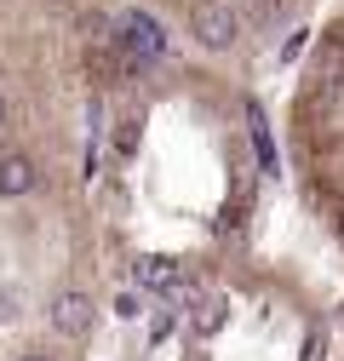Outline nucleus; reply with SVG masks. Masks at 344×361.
<instances>
[{"label": "nucleus", "instance_id": "nucleus-1", "mask_svg": "<svg viewBox=\"0 0 344 361\" xmlns=\"http://www.w3.org/2000/svg\"><path fill=\"white\" fill-rule=\"evenodd\" d=\"M115 52H121V69H144V63H155L166 52V29L144 6H133V12H121V23H115Z\"/></svg>", "mask_w": 344, "mask_h": 361}, {"label": "nucleus", "instance_id": "nucleus-2", "mask_svg": "<svg viewBox=\"0 0 344 361\" xmlns=\"http://www.w3.org/2000/svg\"><path fill=\"white\" fill-rule=\"evenodd\" d=\"M184 23L195 35V47H207V52H230L235 40H241V18H235L230 0H190Z\"/></svg>", "mask_w": 344, "mask_h": 361}, {"label": "nucleus", "instance_id": "nucleus-3", "mask_svg": "<svg viewBox=\"0 0 344 361\" xmlns=\"http://www.w3.org/2000/svg\"><path fill=\"white\" fill-rule=\"evenodd\" d=\"M47 322H52L63 338H86V333H92V322H98V310H92V298H86V293H58V298L47 304Z\"/></svg>", "mask_w": 344, "mask_h": 361}, {"label": "nucleus", "instance_id": "nucleus-4", "mask_svg": "<svg viewBox=\"0 0 344 361\" xmlns=\"http://www.w3.org/2000/svg\"><path fill=\"white\" fill-rule=\"evenodd\" d=\"M230 327V293H207L195 310H190V333L195 338H219Z\"/></svg>", "mask_w": 344, "mask_h": 361}, {"label": "nucleus", "instance_id": "nucleus-5", "mask_svg": "<svg viewBox=\"0 0 344 361\" xmlns=\"http://www.w3.org/2000/svg\"><path fill=\"white\" fill-rule=\"evenodd\" d=\"M178 276H184V269L172 264V258H161V252H149V258H138V264H133V281H138L144 293H161V298L178 287Z\"/></svg>", "mask_w": 344, "mask_h": 361}, {"label": "nucleus", "instance_id": "nucleus-6", "mask_svg": "<svg viewBox=\"0 0 344 361\" xmlns=\"http://www.w3.org/2000/svg\"><path fill=\"white\" fill-rule=\"evenodd\" d=\"M29 190H35V161H29L23 149L0 155V195H6V201H18V195H29Z\"/></svg>", "mask_w": 344, "mask_h": 361}, {"label": "nucleus", "instance_id": "nucleus-7", "mask_svg": "<svg viewBox=\"0 0 344 361\" xmlns=\"http://www.w3.org/2000/svg\"><path fill=\"white\" fill-rule=\"evenodd\" d=\"M247 138H252V149H258V166L276 172V138H270V121H264L258 104H247Z\"/></svg>", "mask_w": 344, "mask_h": 361}, {"label": "nucleus", "instance_id": "nucleus-8", "mask_svg": "<svg viewBox=\"0 0 344 361\" xmlns=\"http://www.w3.org/2000/svg\"><path fill=\"white\" fill-rule=\"evenodd\" d=\"M115 315H121V322H138V315H144V298H138V293H121V298H115Z\"/></svg>", "mask_w": 344, "mask_h": 361}, {"label": "nucleus", "instance_id": "nucleus-9", "mask_svg": "<svg viewBox=\"0 0 344 361\" xmlns=\"http://www.w3.org/2000/svg\"><path fill=\"white\" fill-rule=\"evenodd\" d=\"M115 149H121V155H133V149H138V121H121V132H115Z\"/></svg>", "mask_w": 344, "mask_h": 361}, {"label": "nucleus", "instance_id": "nucleus-10", "mask_svg": "<svg viewBox=\"0 0 344 361\" xmlns=\"http://www.w3.org/2000/svg\"><path fill=\"white\" fill-rule=\"evenodd\" d=\"M321 355H327V338L310 327V333H305V355H298V361H321Z\"/></svg>", "mask_w": 344, "mask_h": 361}, {"label": "nucleus", "instance_id": "nucleus-11", "mask_svg": "<svg viewBox=\"0 0 344 361\" xmlns=\"http://www.w3.org/2000/svg\"><path fill=\"white\" fill-rule=\"evenodd\" d=\"M12 310H18V293L6 287V293H0V315H12Z\"/></svg>", "mask_w": 344, "mask_h": 361}, {"label": "nucleus", "instance_id": "nucleus-12", "mask_svg": "<svg viewBox=\"0 0 344 361\" xmlns=\"http://www.w3.org/2000/svg\"><path fill=\"white\" fill-rule=\"evenodd\" d=\"M18 361H58V355H47V350H29V355H18Z\"/></svg>", "mask_w": 344, "mask_h": 361}, {"label": "nucleus", "instance_id": "nucleus-13", "mask_svg": "<svg viewBox=\"0 0 344 361\" xmlns=\"http://www.w3.org/2000/svg\"><path fill=\"white\" fill-rule=\"evenodd\" d=\"M0 126H6V98H0Z\"/></svg>", "mask_w": 344, "mask_h": 361}, {"label": "nucleus", "instance_id": "nucleus-14", "mask_svg": "<svg viewBox=\"0 0 344 361\" xmlns=\"http://www.w3.org/2000/svg\"><path fill=\"white\" fill-rule=\"evenodd\" d=\"M338 235H344V207H338Z\"/></svg>", "mask_w": 344, "mask_h": 361}]
</instances>
